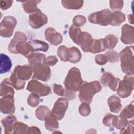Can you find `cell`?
<instances>
[{"mask_svg":"<svg viewBox=\"0 0 134 134\" xmlns=\"http://www.w3.org/2000/svg\"><path fill=\"white\" fill-rule=\"evenodd\" d=\"M102 86L97 81L90 83L83 82L79 91V97L82 103L90 104L92 102L94 95L102 90Z\"/></svg>","mask_w":134,"mask_h":134,"instance_id":"obj_1","label":"cell"},{"mask_svg":"<svg viewBox=\"0 0 134 134\" xmlns=\"http://www.w3.org/2000/svg\"><path fill=\"white\" fill-rule=\"evenodd\" d=\"M83 83L80 70L73 67L68 72L65 77L64 84L66 89L76 92L78 91Z\"/></svg>","mask_w":134,"mask_h":134,"instance_id":"obj_2","label":"cell"},{"mask_svg":"<svg viewBox=\"0 0 134 134\" xmlns=\"http://www.w3.org/2000/svg\"><path fill=\"white\" fill-rule=\"evenodd\" d=\"M133 47H127L119 53L121 68L122 71L127 74H133V58L132 54Z\"/></svg>","mask_w":134,"mask_h":134,"instance_id":"obj_3","label":"cell"},{"mask_svg":"<svg viewBox=\"0 0 134 134\" xmlns=\"http://www.w3.org/2000/svg\"><path fill=\"white\" fill-rule=\"evenodd\" d=\"M112 13L109 9H104L91 14L88 17L89 21L102 26H107L110 24Z\"/></svg>","mask_w":134,"mask_h":134,"instance_id":"obj_4","label":"cell"},{"mask_svg":"<svg viewBox=\"0 0 134 134\" xmlns=\"http://www.w3.org/2000/svg\"><path fill=\"white\" fill-rule=\"evenodd\" d=\"M133 76L127 74L123 80L120 81L117 89L118 95L121 98L127 97L130 95L133 87Z\"/></svg>","mask_w":134,"mask_h":134,"instance_id":"obj_5","label":"cell"},{"mask_svg":"<svg viewBox=\"0 0 134 134\" xmlns=\"http://www.w3.org/2000/svg\"><path fill=\"white\" fill-rule=\"evenodd\" d=\"M17 25L16 19L13 16L4 17L0 24V35L4 38L12 36L14 29Z\"/></svg>","mask_w":134,"mask_h":134,"instance_id":"obj_6","label":"cell"},{"mask_svg":"<svg viewBox=\"0 0 134 134\" xmlns=\"http://www.w3.org/2000/svg\"><path fill=\"white\" fill-rule=\"evenodd\" d=\"M103 124L107 127L113 126L118 129H123L128 125L127 118L120 116H115L108 113L103 120Z\"/></svg>","mask_w":134,"mask_h":134,"instance_id":"obj_7","label":"cell"},{"mask_svg":"<svg viewBox=\"0 0 134 134\" xmlns=\"http://www.w3.org/2000/svg\"><path fill=\"white\" fill-rule=\"evenodd\" d=\"M27 90L32 93L37 94L39 96H45L52 92L49 86L43 84L35 79L28 82Z\"/></svg>","mask_w":134,"mask_h":134,"instance_id":"obj_8","label":"cell"},{"mask_svg":"<svg viewBox=\"0 0 134 134\" xmlns=\"http://www.w3.org/2000/svg\"><path fill=\"white\" fill-rule=\"evenodd\" d=\"M34 72L33 79L47 82L51 77V70L44 63H39L31 66Z\"/></svg>","mask_w":134,"mask_h":134,"instance_id":"obj_9","label":"cell"},{"mask_svg":"<svg viewBox=\"0 0 134 134\" xmlns=\"http://www.w3.org/2000/svg\"><path fill=\"white\" fill-rule=\"evenodd\" d=\"M48 22L47 16L38 9L36 12L29 16V23L30 26L37 29L41 27Z\"/></svg>","mask_w":134,"mask_h":134,"instance_id":"obj_10","label":"cell"},{"mask_svg":"<svg viewBox=\"0 0 134 134\" xmlns=\"http://www.w3.org/2000/svg\"><path fill=\"white\" fill-rule=\"evenodd\" d=\"M32 71V68L30 65H18L15 68L11 75L20 81H25L31 77Z\"/></svg>","mask_w":134,"mask_h":134,"instance_id":"obj_11","label":"cell"},{"mask_svg":"<svg viewBox=\"0 0 134 134\" xmlns=\"http://www.w3.org/2000/svg\"><path fill=\"white\" fill-rule=\"evenodd\" d=\"M68 107V99L66 98H59L55 103L51 111L57 117L58 120L62 119Z\"/></svg>","mask_w":134,"mask_h":134,"instance_id":"obj_12","label":"cell"},{"mask_svg":"<svg viewBox=\"0 0 134 134\" xmlns=\"http://www.w3.org/2000/svg\"><path fill=\"white\" fill-rule=\"evenodd\" d=\"M0 110L1 113L5 114H12L15 112V107L13 96L8 95L1 98Z\"/></svg>","mask_w":134,"mask_h":134,"instance_id":"obj_13","label":"cell"},{"mask_svg":"<svg viewBox=\"0 0 134 134\" xmlns=\"http://www.w3.org/2000/svg\"><path fill=\"white\" fill-rule=\"evenodd\" d=\"M120 81L119 79L115 77L109 72H105L104 73L100 79V82L104 86L109 87V88L114 91L117 90Z\"/></svg>","mask_w":134,"mask_h":134,"instance_id":"obj_14","label":"cell"},{"mask_svg":"<svg viewBox=\"0 0 134 134\" xmlns=\"http://www.w3.org/2000/svg\"><path fill=\"white\" fill-rule=\"evenodd\" d=\"M46 39L49 41L50 43L54 46L60 44L62 41V35L57 32L55 30L51 27L48 28L45 31Z\"/></svg>","mask_w":134,"mask_h":134,"instance_id":"obj_15","label":"cell"},{"mask_svg":"<svg viewBox=\"0 0 134 134\" xmlns=\"http://www.w3.org/2000/svg\"><path fill=\"white\" fill-rule=\"evenodd\" d=\"M93 39L92 36L87 32H82L79 40V45L85 52H90Z\"/></svg>","mask_w":134,"mask_h":134,"instance_id":"obj_16","label":"cell"},{"mask_svg":"<svg viewBox=\"0 0 134 134\" xmlns=\"http://www.w3.org/2000/svg\"><path fill=\"white\" fill-rule=\"evenodd\" d=\"M121 41L125 44L133 42V27L128 24L124 25L121 29Z\"/></svg>","mask_w":134,"mask_h":134,"instance_id":"obj_17","label":"cell"},{"mask_svg":"<svg viewBox=\"0 0 134 134\" xmlns=\"http://www.w3.org/2000/svg\"><path fill=\"white\" fill-rule=\"evenodd\" d=\"M17 121L16 117L13 115H9L3 118L1 120V123L4 128V133L6 134L13 133Z\"/></svg>","mask_w":134,"mask_h":134,"instance_id":"obj_18","label":"cell"},{"mask_svg":"<svg viewBox=\"0 0 134 134\" xmlns=\"http://www.w3.org/2000/svg\"><path fill=\"white\" fill-rule=\"evenodd\" d=\"M16 54L19 53L26 57H27L31 54L33 51L32 48L29 42L26 40H23L19 42L15 48Z\"/></svg>","mask_w":134,"mask_h":134,"instance_id":"obj_19","label":"cell"},{"mask_svg":"<svg viewBox=\"0 0 134 134\" xmlns=\"http://www.w3.org/2000/svg\"><path fill=\"white\" fill-rule=\"evenodd\" d=\"M45 127L46 129L50 131L56 130L59 128L58 119L54 114L50 111L45 118Z\"/></svg>","mask_w":134,"mask_h":134,"instance_id":"obj_20","label":"cell"},{"mask_svg":"<svg viewBox=\"0 0 134 134\" xmlns=\"http://www.w3.org/2000/svg\"><path fill=\"white\" fill-rule=\"evenodd\" d=\"M13 86L10 83L9 79H5L1 84L0 88V95L1 97L6 96L8 95H14V90Z\"/></svg>","mask_w":134,"mask_h":134,"instance_id":"obj_21","label":"cell"},{"mask_svg":"<svg viewBox=\"0 0 134 134\" xmlns=\"http://www.w3.org/2000/svg\"><path fill=\"white\" fill-rule=\"evenodd\" d=\"M23 40L27 41V37L26 35L20 31L16 32L14 38L11 40L10 43L8 45V49L9 51L12 53L16 54V46L19 42Z\"/></svg>","mask_w":134,"mask_h":134,"instance_id":"obj_22","label":"cell"},{"mask_svg":"<svg viewBox=\"0 0 134 134\" xmlns=\"http://www.w3.org/2000/svg\"><path fill=\"white\" fill-rule=\"evenodd\" d=\"M107 103L111 112L118 113L120 111L121 108V104L120 99L116 95L110 96L108 98Z\"/></svg>","mask_w":134,"mask_h":134,"instance_id":"obj_23","label":"cell"},{"mask_svg":"<svg viewBox=\"0 0 134 134\" xmlns=\"http://www.w3.org/2000/svg\"><path fill=\"white\" fill-rule=\"evenodd\" d=\"M12 61L10 58L5 54H1V73L8 72L12 68Z\"/></svg>","mask_w":134,"mask_h":134,"instance_id":"obj_24","label":"cell"},{"mask_svg":"<svg viewBox=\"0 0 134 134\" xmlns=\"http://www.w3.org/2000/svg\"><path fill=\"white\" fill-rule=\"evenodd\" d=\"M29 43L31 44L33 51H41L47 52L49 49V45L48 43L39 40H32L29 41Z\"/></svg>","mask_w":134,"mask_h":134,"instance_id":"obj_25","label":"cell"},{"mask_svg":"<svg viewBox=\"0 0 134 134\" xmlns=\"http://www.w3.org/2000/svg\"><path fill=\"white\" fill-rule=\"evenodd\" d=\"M46 56L41 53H31L28 57V60L30 65L32 66L39 63H44Z\"/></svg>","mask_w":134,"mask_h":134,"instance_id":"obj_26","label":"cell"},{"mask_svg":"<svg viewBox=\"0 0 134 134\" xmlns=\"http://www.w3.org/2000/svg\"><path fill=\"white\" fill-rule=\"evenodd\" d=\"M82 55L80 50L76 47H71L69 48V61L76 63L81 59Z\"/></svg>","mask_w":134,"mask_h":134,"instance_id":"obj_27","label":"cell"},{"mask_svg":"<svg viewBox=\"0 0 134 134\" xmlns=\"http://www.w3.org/2000/svg\"><path fill=\"white\" fill-rule=\"evenodd\" d=\"M106 49L105 48L103 39H93V44L90 50V52L93 53H97L103 52Z\"/></svg>","mask_w":134,"mask_h":134,"instance_id":"obj_28","label":"cell"},{"mask_svg":"<svg viewBox=\"0 0 134 134\" xmlns=\"http://www.w3.org/2000/svg\"><path fill=\"white\" fill-rule=\"evenodd\" d=\"M40 2V1H25L22 2V6L24 10L27 13H34L38 9L37 7V5Z\"/></svg>","mask_w":134,"mask_h":134,"instance_id":"obj_29","label":"cell"},{"mask_svg":"<svg viewBox=\"0 0 134 134\" xmlns=\"http://www.w3.org/2000/svg\"><path fill=\"white\" fill-rule=\"evenodd\" d=\"M62 6L68 9H78L82 7L83 4V1H62Z\"/></svg>","mask_w":134,"mask_h":134,"instance_id":"obj_30","label":"cell"},{"mask_svg":"<svg viewBox=\"0 0 134 134\" xmlns=\"http://www.w3.org/2000/svg\"><path fill=\"white\" fill-rule=\"evenodd\" d=\"M125 20V15L120 12H115L111 14V19L110 25L111 26H119Z\"/></svg>","mask_w":134,"mask_h":134,"instance_id":"obj_31","label":"cell"},{"mask_svg":"<svg viewBox=\"0 0 134 134\" xmlns=\"http://www.w3.org/2000/svg\"><path fill=\"white\" fill-rule=\"evenodd\" d=\"M106 49H113L118 42V38L113 35H108L103 39Z\"/></svg>","mask_w":134,"mask_h":134,"instance_id":"obj_32","label":"cell"},{"mask_svg":"<svg viewBox=\"0 0 134 134\" xmlns=\"http://www.w3.org/2000/svg\"><path fill=\"white\" fill-rule=\"evenodd\" d=\"M69 32L70 38L73 40L74 42L79 44V38L82 33L80 28L72 25L69 28Z\"/></svg>","mask_w":134,"mask_h":134,"instance_id":"obj_33","label":"cell"},{"mask_svg":"<svg viewBox=\"0 0 134 134\" xmlns=\"http://www.w3.org/2000/svg\"><path fill=\"white\" fill-rule=\"evenodd\" d=\"M50 111L49 109L46 106H40L36 110V115L38 119L44 120Z\"/></svg>","mask_w":134,"mask_h":134,"instance_id":"obj_34","label":"cell"},{"mask_svg":"<svg viewBox=\"0 0 134 134\" xmlns=\"http://www.w3.org/2000/svg\"><path fill=\"white\" fill-rule=\"evenodd\" d=\"M57 54L61 61H69V48L65 46H61L58 48Z\"/></svg>","mask_w":134,"mask_h":134,"instance_id":"obj_35","label":"cell"},{"mask_svg":"<svg viewBox=\"0 0 134 134\" xmlns=\"http://www.w3.org/2000/svg\"><path fill=\"white\" fill-rule=\"evenodd\" d=\"M120 116L125 118H132L133 117V102L132 104L128 105L125 107L120 114Z\"/></svg>","mask_w":134,"mask_h":134,"instance_id":"obj_36","label":"cell"},{"mask_svg":"<svg viewBox=\"0 0 134 134\" xmlns=\"http://www.w3.org/2000/svg\"><path fill=\"white\" fill-rule=\"evenodd\" d=\"M28 128L27 125L17 121L15 125L13 133H26Z\"/></svg>","mask_w":134,"mask_h":134,"instance_id":"obj_37","label":"cell"},{"mask_svg":"<svg viewBox=\"0 0 134 134\" xmlns=\"http://www.w3.org/2000/svg\"><path fill=\"white\" fill-rule=\"evenodd\" d=\"M39 96L37 94L31 93L28 97L27 102L29 106L31 107H36L39 104Z\"/></svg>","mask_w":134,"mask_h":134,"instance_id":"obj_38","label":"cell"},{"mask_svg":"<svg viewBox=\"0 0 134 134\" xmlns=\"http://www.w3.org/2000/svg\"><path fill=\"white\" fill-rule=\"evenodd\" d=\"M80 114L83 116H87L90 114L91 108L89 104L87 103H82L79 108Z\"/></svg>","mask_w":134,"mask_h":134,"instance_id":"obj_39","label":"cell"},{"mask_svg":"<svg viewBox=\"0 0 134 134\" xmlns=\"http://www.w3.org/2000/svg\"><path fill=\"white\" fill-rule=\"evenodd\" d=\"M86 21V18L82 15H77L73 19V24L74 26L80 27L85 24Z\"/></svg>","mask_w":134,"mask_h":134,"instance_id":"obj_40","label":"cell"},{"mask_svg":"<svg viewBox=\"0 0 134 134\" xmlns=\"http://www.w3.org/2000/svg\"><path fill=\"white\" fill-rule=\"evenodd\" d=\"M107 61L109 62H116L118 61V54L115 51L110 50L105 53Z\"/></svg>","mask_w":134,"mask_h":134,"instance_id":"obj_41","label":"cell"},{"mask_svg":"<svg viewBox=\"0 0 134 134\" xmlns=\"http://www.w3.org/2000/svg\"><path fill=\"white\" fill-rule=\"evenodd\" d=\"M110 7L113 10H120L123 6L122 1H110Z\"/></svg>","mask_w":134,"mask_h":134,"instance_id":"obj_42","label":"cell"},{"mask_svg":"<svg viewBox=\"0 0 134 134\" xmlns=\"http://www.w3.org/2000/svg\"><path fill=\"white\" fill-rule=\"evenodd\" d=\"M107 61V59L105 54H100L95 56V62L99 65L105 64Z\"/></svg>","mask_w":134,"mask_h":134,"instance_id":"obj_43","label":"cell"},{"mask_svg":"<svg viewBox=\"0 0 134 134\" xmlns=\"http://www.w3.org/2000/svg\"><path fill=\"white\" fill-rule=\"evenodd\" d=\"M58 62V59L55 56L51 55L46 58L44 60V64L48 66H53Z\"/></svg>","mask_w":134,"mask_h":134,"instance_id":"obj_44","label":"cell"},{"mask_svg":"<svg viewBox=\"0 0 134 134\" xmlns=\"http://www.w3.org/2000/svg\"><path fill=\"white\" fill-rule=\"evenodd\" d=\"M52 87L53 89V91H54V92L55 94H56L58 95H60V96L64 95V90L61 85H58L57 84H54L52 85Z\"/></svg>","mask_w":134,"mask_h":134,"instance_id":"obj_45","label":"cell"},{"mask_svg":"<svg viewBox=\"0 0 134 134\" xmlns=\"http://www.w3.org/2000/svg\"><path fill=\"white\" fill-rule=\"evenodd\" d=\"M63 96H64L68 99L71 100L76 97V92L65 88L64 90V93Z\"/></svg>","mask_w":134,"mask_h":134,"instance_id":"obj_46","label":"cell"},{"mask_svg":"<svg viewBox=\"0 0 134 134\" xmlns=\"http://www.w3.org/2000/svg\"><path fill=\"white\" fill-rule=\"evenodd\" d=\"M13 3L12 1H2L0 2V7L1 9L3 10H5L12 6Z\"/></svg>","mask_w":134,"mask_h":134,"instance_id":"obj_47","label":"cell"},{"mask_svg":"<svg viewBox=\"0 0 134 134\" xmlns=\"http://www.w3.org/2000/svg\"><path fill=\"white\" fill-rule=\"evenodd\" d=\"M26 133H41V132L37 127H31L28 128Z\"/></svg>","mask_w":134,"mask_h":134,"instance_id":"obj_48","label":"cell"}]
</instances>
